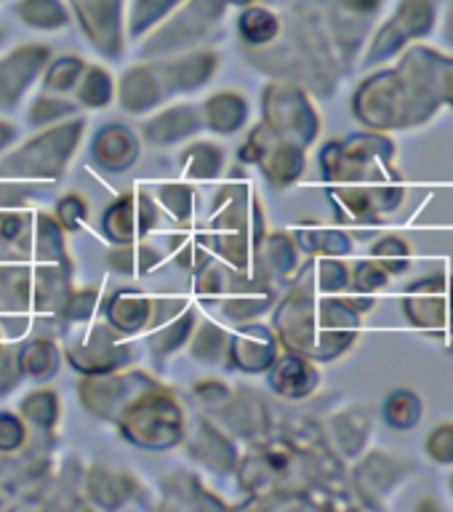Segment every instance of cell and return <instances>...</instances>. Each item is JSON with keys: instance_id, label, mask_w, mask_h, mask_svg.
<instances>
[{"instance_id": "cell-5", "label": "cell", "mask_w": 453, "mask_h": 512, "mask_svg": "<svg viewBox=\"0 0 453 512\" xmlns=\"http://www.w3.org/2000/svg\"><path fill=\"white\" fill-rule=\"evenodd\" d=\"M222 11V0H192L190 6L184 8L179 19H174V22L168 24V27H163V30L150 40V46L144 48V54H171V51L192 46L195 40L203 38V35L219 22Z\"/></svg>"}, {"instance_id": "cell-25", "label": "cell", "mask_w": 453, "mask_h": 512, "mask_svg": "<svg viewBox=\"0 0 453 512\" xmlns=\"http://www.w3.org/2000/svg\"><path fill=\"white\" fill-rule=\"evenodd\" d=\"M238 32L248 46H267L278 38L280 22L278 16L270 14L267 8H248L246 14L238 19Z\"/></svg>"}, {"instance_id": "cell-34", "label": "cell", "mask_w": 453, "mask_h": 512, "mask_svg": "<svg viewBox=\"0 0 453 512\" xmlns=\"http://www.w3.org/2000/svg\"><path fill=\"white\" fill-rule=\"evenodd\" d=\"M182 0H139L131 14V38H139L147 30H152L155 24L168 16L179 6Z\"/></svg>"}, {"instance_id": "cell-44", "label": "cell", "mask_w": 453, "mask_h": 512, "mask_svg": "<svg viewBox=\"0 0 453 512\" xmlns=\"http://www.w3.org/2000/svg\"><path fill=\"white\" fill-rule=\"evenodd\" d=\"M16 142V128L0 120V152H6Z\"/></svg>"}, {"instance_id": "cell-33", "label": "cell", "mask_w": 453, "mask_h": 512, "mask_svg": "<svg viewBox=\"0 0 453 512\" xmlns=\"http://www.w3.org/2000/svg\"><path fill=\"white\" fill-rule=\"evenodd\" d=\"M30 243V219L11 208H0V248L24 251Z\"/></svg>"}, {"instance_id": "cell-22", "label": "cell", "mask_w": 453, "mask_h": 512, "mask_svg": "<svg viewBox=\"0 0 453 512\" xmlns=\"http://www.w3.org/2000/svg\"><path fill=\"white\" fill-rule=\"evenodd\" d=\"M179 163H182V171L190 179H216L224 168V150L208 142L190 144L182 152Z\"/></svg>"}, {"instance_id": "cell-46", "label": "cell", "mask_w": 453, "mask_h": 512, "mask_svg": "<svg viewBox=\"0 0 453 512\" xmlns=\"http://www.w3.org/2000/svg\"><path fill=\"white\" fill-rule=\"evenodd\" d=\"M230 3H238V6H248L251 0H230Z\"/></svg>"}, {"instance_id": "cell-14", "label": "cell", "mask_w": 453, "mask_h": 512, "mask_svg": "<svg viewBox=\"0 0 453 512\" xmlns=\"http://www.w3.org/2000/svg\"><path fill=\"white\" fill-rule=\"evenodd\" d=\"M200 131V115L192 104H176L158 112L142 126V136L152 144H176Z\"/></svg>"}, {"instance_id": "cell-4", "label": "cell", "mask_w": 453, "mask_h": 512, "mask_svg": "<svg viewBox=\"0 0 453 512\" xmlns=\"http://www.w3.org/2000/svg\"><path fill=\"white\" fill-rule=\"evenodd\" d=\"M150 387H155V382L144 374H91L80 384V398L91 414L102 419H118L120 411Z\"/></svg>"}, {"instance_id": "cell-24", "label": "cell", "mask_w": 453, "mask_h": 512, "mask_svg": "<svg viewBox=\"0 0 453 512\" xmlns=\"http://www.w3.org/2000/svg\"><path fill=\"white\" fill-rule=\"evenodd\" d=\"M195 310H184L179 318H168L160 323V331L150 339V350L155 358H166L174 350H179L187 339H190L192 328H195Z\"/></svg>"}, {"instance_id": "cell-23", "label": "cell", "mask_w": 453, "mask_h": 512, "mask_svg": "<svg viewBox=\"0 0 453 512\" xmlns=\"http://www.w3.org/2000/svg\"><path fill=\"white\" fill-rule=\"evenodd\" d=\"M32 299V278L27 267H0V307L8 312L24 310Z\"/></svg>"}, {"instance_id": "cell-1", "label": "cell", "mask_w": 453, "mask_h": 512, "mask_svg": "<svg viewBox=\"0 0 453 512\" xmlns=\"http://www.w3.org/2000/svg\"><path fill=\"white\" fill-rule=\"evenodd\" d=\"M83 128H86L83 120H72V123L62 120L56 126H48L43 134L0 160V179H16V182L59 179L78 150Z\"/></svg>"}, {"instance_id": "cell-12", "label": "cell", "mask_w": 453, "mask_h": 512, "mask_svg": "<svg viewBox=\"0 0 453 512\" xmlns=\"http://www.w3.org/2000/svg\"><path fill=\"white\" fill-rule=\"evenodd\" d=\"M230 347V366L246 371V374H256L270 368L278 358L275 350V339L264 326H246L240 328L238 336L227 342Z\"/></svg>"}, {"instance_id": "cell-18", "label": "cell", "mask_w": 453, "mask_h": 512, "mask_svg": "<svg viewBox=\"0 0 453 512\" xmlns=\"http://www.w3.org/2000/svg\"><path fill=\"white\" fill-rule=\"evenodd\" d=\"M270 382L280 395L302 398L315 387V371L307 366V360L296 358V355H288L283 360L275 358V371H272Z\"/></svg>"}, {"instance_id": "cell-32", "label": "cell", "mask_w": 453, "mask_h": 512, "mask_svg": "<svg viewBox=\"0 0 453 512\" xmlns=\"http://www.w3.org/2000/svg\"><path fill=\"white\" fill-rule=\"evenodd\" d=\"M75 112V104L67 102V99H56V96H38L32 102L30 112H27V123L32 128H48L62 123L64 118H70Z\"/></svg>"}, {"instance_id": "cell-27", "label": "cell", "mask_w": 453, "mask_h": 512, "mask_svg": "<svg viewBox=\"0 0 453 512\" xmlns=\"http://www.w3.org/2000/svg\"><path fill=\"white\" fill-rule=\"evenodd\" d=\"M134 486L126 475H115V472L107 470H94L88 475L86 488L91 491L96 504H102V507H118L123 499L128 496V488Z\"/></svg>"}, {"instance_id": "cell-45", "label": "cell", "mask_w": 453, "mask_h": 512, "mask_svg": "<svg viewBox=\"0 0 453 512\" xmlns=\"http://www.w3.org/2000/svg\"><path fill=\"white\" fill-rule=\"evenodd\" d=\"M347 3H350V6H355V8H363V11H366V8L376 6V0H347Z\"/></svg>"}, {"instance_id": "cell-10", "label": "cell", "mask_w": 453, "mask_h": 512, "mask_svg": "<svg viewBox=\"0 0 453 512\" xmlns=\"http://www.w3.org/2000/svg\"><path fill=\"white\" fill-rule=\"evenodd\" d=\"M163 88H166L168 99L176 94H190L198 91L214 78V72L219 70V56L211 51H198V54L182 56L174 62H158L155 64Z\"/></svg>"}, {"instance_id": "cell-11", "label": "cell", "mask_w": 453, "mask_h": 512, "mask_svg": "<svg viewBox=\"0 0 453 512\" xmlns=\"http://www.w3.org/2000/svg\"><path fill=\"white\" fill-rule=\"evenodd\" d=\"M91 158L107 174H123L139 158V139L126 126H104L91 142Z\"/></svg>"}, {"instance_id": "cell-20", "label": "cell", "mask_w": 453, "mask_h": 512, "mask_svg": "<svg viewBox=\"0 0 453 512\" xmlns=\"http://www.w3.org/2000/svg\"><path fill=\"white\" fill-rule=\"evenodd\" d=\"M32 243H35V254H38L40 264H59V267H70L67 248H64V230L59 227V222H56L54 216H46V214L35 216Z\"/></svg>"}, {"instance_id": "cell-16", "label": "cell", "mask_w": 453, "mask_h": 512, "mask_svg": "<svg viewBox=\"0 0 453 512\" xmlns=\"http://www.w3.org/2000/svg\"><path fill=\"white\" fill-rule=\"evenodd\" d=\"M70 294V267H59V264H43L38 275L32 278V299H35V310L54 312L59 310Z\"/></svg>"}, {"instance_id": "cell-31", "label": "cell", "mask_w": 453, "mask_h": 512, "mask_svg": "<svg viewBox=\"0 0 453 512\" xmlns=\"http://www.w3.org/2000/svg\"><path fill=\"white\" fill-rule=\"evenodd\" d=\"M80 102L91 107V110H102L112 102L115 96V83H112L110 72L102 67H86L83 78H80Z\"/></svg>"}, {"instance_id": "cell-2", "label": "cell", "mask_w": 453, "mask_h": 512, "mask_svg": "<svg viewBox=\"0 0 453 512\" xmlns=\"http://www.w3.org/2000/svg\"><path fill=\"white\" fill-rule=\"evenodd\" d=\"M115 422L128 443L144 451H166L174 448L184 435V416L176 398L163 387H150L136 395Z\"/></svg>"}, {"instance_id": "cell-26", "label": "cell", "mask_w": 453, "mask_h": 512, "mask_svg": "<svg viewBox=\"0 0 453 512\" xmlns=\"http://www.w3.org/2000/svg\"><path fill=\"white\" fill-rule=\"evenodd\" d=\"M158 251L150 246H134V243H123L107 256V264L120 275H144L158 264Z\"/></svg>"}, {"instance_id": "cell-9", "label": "cell", "mask_w": 453, "mask_h": 512, "mask_svg": "<svg viewBox=\"0 0 453 512\" xmlns=\"http://www.w3.org/2000/svg\"><path fill=\"white\" fill-rule=\"evenodd\" d=\"M83 32L104 56H118L123 48V19H120V0H72Z\"/></svg>"}, {"instance_id": "cell-8", "label": "cell", "mask_w": 453, "mask_h": 512, "mask_svg": "<svg viewBox=\"0 0 453 512\" xmlns=\"http://www.w3.org/2000/svg\"><path fill=\"white\" fill-rule=\"evenodd\" d=\"M131 358H134V350L120 342L118 334L110 331V326H96L86 339H80L67 350V360L86 374H112V371L128 366Z\"/></svg>"}, {"instance_id": "cell-47", "label": "cell", "mask_w": 453, "mask_h": 512, "mask_svg": "<svg viewBox=\"0 0 453 512\" xmlns=\"http://www.w3.org/2000/svg\"><path fill=\"white\" fill-rule=\"evenodd\" d=\"M0 40H3V32H0Z\"/></svg>"}, {"instance_id": "cell-38", "label": "cell", "mask_w": 453, "mask_h": 512, "mask_svg": "<svg viewBox=\"0 0 453 512\" xmlns=\"http://www.w3.org/2000/svg\"><path fill=\"white\" fill-rule=\"evenodd\" d=\"M86 216V200L80 198V195H67V198L59 200V206H56V222H59V227L67 232H78L80 227L86 224Z\"/></svg>"}, {"instance_id": "cell-15", "label": "cell", "mask_w": 453, "mask_h": 512, "mask_svg": "<svg viewBox=\"0 0 453 512\" xmlns=\"http://www.w3.org/2000/svg\"><path fill=\"white\" fill-rule=\"evenodd\" d=\"M107 323H110L118 334H139L142 328L150 326L152 318V299L142 291H118V294L107 299Z\"/></svg>"}, {"instance_id": "cell-7", "label": "cell", "mask_w": 453, "mask_h": 512, "mask_svg": "<svg viewBox=\"0 0 453 512\" xmlns=\"http://www.w3.org/2000/svg\"><path fill=\"white\" fill-rule=\"evenodd\" d=\"M46 46H22L0 59V110H16L35 80L46 72Z\"/></svg>"}, {"instance_id": "cell-29", "label": "cell", "mask_w": 453, "mask_h": 512, "mask_svg": "<svg viewBox=\"0 0 453 512\" xmlns=\"http://www.w3.org/2000/svg\"><path fill=\"white\" fill-rule=\"evenodd\" d=\"M19 414H22L24 422H30L32 427H40V430H51L59 419V398L56 392L40 390L32 392L22 400L19 406Z\"/></svg>"}, {"instance_id": "cell-21", "label": "cell", "mask_w": 453, "mask_h": 512, "mask_svg": "<svg viewBox=\"0 0 453 512\" xmlns=\"http://www.w3.org/2000/svg\"><path fill=\"white\" fill-rule=\"evenodd\" d=\"M190 454L195 459H200L208 467H214V470H232V464H235V451H232L230 440H224L219 432L211 427L208 422H203V430H200L198 440H192Z\"/></svg>"}, {"instance_id": "cell-28", "label": "cell", "mask_w": 453, "mask_h": 512, "mask_svg": "<svg viewBox=\"0 0 453 512\" xmlns=\"http://www.w3.org/2000/svg\"><path fill=\"white\" fill-rule=\"evenodd\" d=\"M16 11L24 22L38 30H59L67 24V8L59 0H22Z\"/></svg>"}, {"instance_id": "cell-17", "label": "cell", "mask_w": 453, "mask_h": 512, "mask_svg": "<svg viewBox=\"0 0 453 512\" xmlns=\"http://www.w3.org/2000/svg\"><path fill=\"white\" fill-rule=\"evenodd\" d=\"M206 126L216 134H235L248 118V102L235 91H222L206 102Z\"/></svg>"}, {"instance_id": "cell-19", "label": "cell", "mask_w": 453, "mask_h": 512, "mask_svg": "<svg viewBox=\"0 0 453 512\" xmlns=\"http://www.w3.org/2000/svg\"><path fill=\"white\" fill-rule=\"evenodd\" d=\"M59 350L54 347V342L48 339H35V342H27L19 350V358H16V366H19V374L27 376V379H35V382H46L59 371Z\"/></svg>"}, {"instance_id": "cell-30", "label": "cell", "mask_w": 453, "mask_h": 512, "mask_svg": "<svg viewBox=\"0 0 453 512\" xmlns=\"http://www.w3.org/2000/svg\"><path fill=\"white\" fill-rule=\"evenodd\" d=\"M83 72H86L83 59H78V56H62L54 64H48L46 72H43V88L54 91V94H67V91L78 86Z\"/></svg>"}, {"instance_id": "cell-3", "label": "cell", "mask_w": 453, "mask_h": 512, "mask_svg": "<svg viewBox=\"0 0 453 512\" xmlns=\"http://www.w3.org/2000/svg\"><path fill=\"white\" fill-rule=\"evenodd\" d=\"M264 126L278 139H291L296 144H307L318 131V118L304 102V96L291 86L272 83L262 96Z\"/></svg>"}, {"instance_id": "cell-6", "label": "cell", "mask_w": 453, "mask_h": 512, "mask_svg": "<svg viewBox=\"0 0 453 512\" xmlns=\"http://www.w3.org/2000/svg\"><path fill=\"white\" fill-rule=\"evenodd\" d=\"M158 224V206L147 192H126L115 198L112 206H107L102 219L104 235L112 243H134L136 238H144L147 232Z\"/></svg>"}, {"instance_id": "cell-43", "label": "cell", "mask_w": 453, "mask_h": 512, "mask_svg": "<svg viewBox=\"0 0 453 512\" xmlns=\"http://www.w3.org/2000/svg\"><path fill=\"white\" fill-rule=\"evenodd\" d=\"M19 379H22V374H19V366H16L14 355H11V350H6V347L0 344V395H6V392L14 390Z\"/></svg>"}, {"instance_id": "cell-39", "label": "cell", "mask_w": 453, "mask_h": 512, "mask_svg": "<svg viewBox=\"0 0 453 512\" xmlns=\"http://www.w3.org/2000/svg\"><path fill=\"white\" fill-rule=\"evenodd\" d=\"M270 307V299H264V296H248L240 294L235 299H227L224 302V315L230 320H238V323H246V320L256 318L259 312H264Z\"/></svg>"}, {"instance_id": "cell-42", "label": "cell", "mask_w": 453, "mask_h": 512, "mask_svg": "<svg viewBox=\"0 0 453 512\" xmlns=\"http://www.w3.org/2000/svg\"><path fill=\"white\" fill-rule=\"evenodd\" d=\"M30 187L11 179H0V208H19L30 198Z\"/></svg>"}, {"instance_id": "cell-36", "label": "cell", "mask_w": 453, "mask_h": 512, "mask_svg": "<svg viewBox=\"0 0 453 512\" xmlns=\"http://www.w3.org/2000/svg\"><path fill=\"white\" fill-rule=\"evenodd\" d=\"M158 200L160 206L176 219H190L192 206H195V195L187 184H160Z\"/></svg>"}, {"instance_id": "cell-40", "label": "cell", "mask_w": 453, "mask_h": 512, "mask_svg": "<svg viewBox=\"0 0 453 512\" xmlns=\"http://www.w3.org/2000/svg\"><path fill=\"white\" fill-rule=\"evenodd\" d=\"M264 254H267V262L272 264V270L280 272V275L294 267V248L283 235H270L267 243H264Z\"/></svg>"}, {"instance_id": "cell-41", "label": "cell", "mask_w": 453, "mask_h": 512, "mask_svg": "<svg viewBox=\"0 0 453 512\" xmlns=\"http://www.w3.org/2000/svg\"><path fill=\"white\" fill-rule=\"evenodd\" d=\"M27 440L24 422L14 414H0V451H16Z\"/></svg>"}, {"instance_id": "cell-13", "label": "cell", "mask_w": 453, "mask_h": 512, "mask_svg": "<svg viewBox=\"0 0 453 512\" xmlns=\"http://www.w3.org/2000/svg\"><path fill=\"white\" fill-rule=\"evenodd\" d=\"M168 94L155 64H139L134 70H128L120 78V104L134 115H142L147 110H155L166 102Z\"/></svg>"}, {"instance_id": "cell-35", "label": "cell", "mask_w": 453, "mask_h": 512, "mask_svg": "<svg viewBox=\"0 0 453 512\" xmlns=\"http://www.w3.org/2000/svg\"><path fill=\"white\" fill-rule=\"evenodd\" d=\"M227 350V334H224L222 328H216L214 323H203L198 328V334L192 339V358L198 360H216L222 352Z\"/></svg>"}, {"instance_id": "cell-37", "label": "cell", "mask_w": 453, "mask_h": 512, "mask_svg": "<svg viewBox=\"0 0 453 512\" xmlns=\"http://www.w3.org/2000/svg\"><path fill=\"white\" fill-rule=\"evenodd\" d=\"M96 299H99L96 291H75V294L70 291L62 307H59V315H62L64 323H83V320L91 318Z\"/></svg>"}]
</instances>
